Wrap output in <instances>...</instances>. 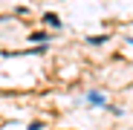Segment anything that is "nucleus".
I'll return each instance as SVG.
<instances>
[{"label": "nucleus", "instance_id": "1", "mask_svg": "<svg viewBox=\"0 0 133 130\" xmlns=\"http://www.w3.org/2000/svg\"><path fill=\"white\" fill-rule=\"evenodd\" d=\"M87 101H90V104H101V107H104V95H98V93H90V95H87Z\"/></svg>", "mask_w": 133, "mask_h": 130}, {"label": "nucleus", "instance_id": "2", "mask_svg": "<svg viewBox=\"0 0 133 130\" xmlns=\"http://www.w3.org/2000/svg\"><path fill=\"white\" fill-rule=\"evenodd\" d=\"M43 20H46V23H52V26H55V29H58V26H61V20H58V17H55V15H46V17H43Z\"/></svg>", "mask_w": 133, "mask_h": 130}, {"label": "nucleus", "instance_id": "3", "mask_svg": "<svg viewBox=\"0 0 133 130\" xmlns=\"http://www.w3.org/2000/svg\"><path fill=\"white\" fill-rule=\"evenodd\" d=\"M41 127H43L41 121H35V124H29V130H41Z\"/></svg>", "mask_w": 133, "mask_h": 130}, {"label": "nucleus", "instance_id": "4", "mask_svg": "<svg viewBox=\"0 0 133 130\" xmlns=\"http://www.w3.org/2000/svg\"><path fill=\"white\" fill-rule=\"evenodd\" d=\"M130 43H133V38H130Z\"/></svg>", "mask_w": 133, "mask_h": 130}]
</instances>
